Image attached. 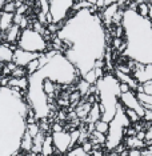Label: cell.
Segmentation results:
<instances>
[{"label": "cell", "instance_id": "15", "mask_svg": "<svg viewBox=\"0 0 152 156\" xmlns=\"http://www.w3.org/2000/svg\"><path fill=\"white\" fill-rule=\"evenodd\" d=\"M44 137H45V133L44 132H39L36 136L32 139V151L35 155L36 154H40V150H41V144H43V141H44Z\"/></svg>", "mask_w": 152, "mask_h": 156}, {"label": "cell", "instance_id": "29", "mask_svg": "<svg viewBox=\"0 0 152 156\" xmlns=\"http://www.w3.org/2000/svg\"><path fill=\"white\" fill-rule=\"evenodd\" d=\"M128 156H143V150H128Z\"/></svg>", "mask_w": 152, "mask_h": 156}, {"label": "cell", "instance_id": "4", "mask_svg": "<svg viewBox=\"0 0 152 156\" xmlns=\"http://www.w3.org/2000/svg\"><path fill=\"white\" fill-rule=\"evenodd\" d=\"M51 139H52V145H54L55 152H58L60 155H64L67 151H69L71 148H72L71 136H69L68 131L51 133Z\"/></svg>", "mask_w": 152, "mask_h": 156}, {"label": "cell", "instance_id": "27", "mask_svg": "<svg viewBox=\"0 0 152 156\" xmlns=\"http://www.w3.org/2000/svg\"><path fill=\"white\" fill-rule=\"evenodd\" d=\"M141 120H144L146 123H151L152 122V109H146V111H144V116Z\"/></svg>", "mask_w": 152, "mask_h": 156}, {"label": "cell", "instance_id": "30", "mask_svg": "<svg viewBox=\"0 0 152 156\" xmlns=\"http://www.w3.org/2000/svg\"><path fill=\"white\" fill-rule=\"evenodd\" d=\"M122 43H123V40H122V39H119V37H114V41H112V45H114V48L119 49V47H120V45H122Z\"/></svg>", "mask_w": 152, "mask_h": 156}, {"label": "cell", "instance_id": "6", "mask_svg": "<svg viewBox=\"0 0 152 156\" xmlns=\"http://www.w3.org/2000/svg\"><path fill=\"white\" fill-rule=\"evenodd\" d=\"M20 32H22V31H20L19 26L12 24V26L4 32V41L7 44H15L16 45L17 39H19V36H20Z\"/></svg>", "mask_w": 152, "mask_h": 156}, {"label": "cell", "instance_id": "20", "mask_svg": "<svg viewBox=\"0 0 152 156\" xmlns=\"http://www.w3.org/2000/svg\"><path fill=\"white\" fill-rule=\"evenodd\" d=\"M82 79L86 81V83H88L90 86H95L96 84V76H95V72H94V69H91V71H88V72H86L84 75L82 76Z\"/></svg>", "mask_w": 152, "mask_h": 156}, {"label": "cell", "instance_id": "26", "mask_svg": "<svg viewBox=\"0 0 152 156\" xmlns=\"http://www.w3.org/2000/svg\"><path fill=\"white\" fill-rule=\"evenodd\" d=\"M62 131H64V127H63V124H60L59 122H55L54 124H51V133H54V132H62Z\"/></svg>", "mask_w": 152, "mask_h": 156}, {"label": "cell", "instance_id": "18", "mask_svg": "<svg viewBox=\"0 0 152 156\" xmlns=\"http://www.w3.org/2000/svg\"><path fill=\"white\" fill-rule=\"evenodd\" d=\"M39 69H40V63H39V59H34L32 62H30L26 66L27 75H32V73H35Z\"/></svg>", "mask_w": 152, "mask_h": 156}, {"label": "cell", "instance_id": "33", "mask_svg": "<svg viewBox=\"0 0 152 156\" xmlns=\"http://www.w3.org/2000/svg\"><path fill=\"white\" fill-rule=\"evenodd\" d=\"M143 156H152L151 155V148H144L143 150Z\"/></svg>", "mask_w": 152, "mask_h": 156}, {"label": "cell", "instance_id": "3", "mask_svg": "<svg viewBox=\"0 0 152 156\" xmlns=\"http://www.w3.org/2000/svg\"><path fill=\"white\" fill-rule=\"evenodd\" d=\"M73 5V0H48V13L52 17V23L60 24L65 20Z\"/></svg>", "mask_w": 152, "mask_h": 156}, {"label": "cell", "instance_id": "8", "mask_svg": "<svg viewBox=\"0 0 152 156\" xmlns=\"http://www.w3.org/2000/svg\"><path fill=\"white\" fill-rule=\"evenodd\" d=\"M90 109H91V104H88V103H86L83 100V101L77 103V105H76V108L73 109V112H75V115H76L77 119L86 120L87 116H88V113H90Z\"/></svg>", "mask_w": 152, "mask_h": 156}, {"label": "cell", "instance_id": "7", "mask_svg": "<svg viewBox=\"0 0 152 156\" xmlns=\"http://www.w3.org/2000/svg\"><path fill=\"white\" fill-rule=\"evenodd\" d=\"M118 4H109L107 7H104L103 12H101V19H103V22L105 26H111L112 23V19H114L116 11H118Z\"/></svg>", "mask_w": 152, "mask_h": 156}, {"label": "cell", "instance_id": "19", "mask_svg": "<svg viewBox=\"0 0 152 156\" xmlns=\"http://www.w3.org/2000/svg\"><path fill=\"white\" fill-rule=\"evenodd\" d=\"M26 132L34 139V137L36 136L39 132H40V128H39V123L36 122V123H32V124H27V126H26Z\"/></svg>", "mask_w": 152, "mask_h": 156}, {"label": "cell", "instance_id": "25", "mask_svg": "<svg viewBox=\"0 0 152 156\" xmlns=\"http://www.w3.org/2000/svg\"><path fill=\"white\" fill-rule=\"evenodd\" d=\"M80 147H82V150H83L84 152H86L87 155H90L91 152L94 151V145L91 144V141H90V140H86V141H83Z\"/></svg>", "mask_w": 152, "mask_h": 156}, {"label": "cell", "instance_id": "12", "mask_svg": "<svg viewBox=\"0 0 152 156\" xmlns=\"http://www.w3.org/2000/svg\"><path fill=\"white\" fill-rule=\"evenodd\" d=\"M135 96H136V100L139 101V104L144 109H152V96L151 95L139 92V94H135Z\"/></svg>", "mask_w": 152, "mask_h": 156}, {"label": "cell", "instance_id": "16", "mask_svg": "<svg viewBox=\"0 0 152 156\" xmlns=\"http://www.w3.org/2000/svg\"><path fill=\"white\" fill-rule=\"evenodd\" d=\"M108 128H109V123L104 122V120H97L96 123L94 124V131H96L99 133H103V135H107L108 133Z\"/></svg>", "mask_w": 152, "mask_h": 156}, {"label": "cell", "instance_id": "35", "mask_svg": "<svg viewBox=\"0 0 152 156\" xmlns=\"http://www.w3.org/2000/svg\"><path fill=\"white\" fill-rule=\"evenodd\" d=\"M23 156H34V155H23Z\"/></svg>", "mask_w": 152, "mask_h": 156}, {"label": "cell", "instance_id": "11", "mask_svg": "<svg viewBox=\"0 0 152 156\" xmlns=\"http://www.w3.org/2000/svg\"><path fill=\"white\" fill-rule=\"evenodd\" d=\"M55 154L54 150V145H52V139H51V135H45L44 141L41 144V150H40V155L41 156H51Z\"/></svg>", "mask_w": 152, "mask_h": 156}, {"label": "cell", "instance_id": "21", "mask_svg": "<svg viewBox=\"0 0 152 156\" xmlns=\"http://www.w3.org/2000/svg\"><path fill=\"white\" fill-rule=\"evenodd\" d=\"M65 156H88L86 152H84L83 150H82V147H77V145H75L73 148H71L69 151H67L65 154H64Z\"/></svg>", "mask_w": 152, "mask_h": 156}, {"label": "cell", "instance_id": "31", "mask_svg": "<svg viewBox=\"0 0 152 156\" xmlns=\"http://www.w3.org/2000/svg\"><path fill=\"white\" fill-rule=\"evenodd\" d=\"M91 155L92 156H105V154L101 150H94L92 152H91Z\"/></svg>", "mask_w": 152, "mask_h": 156}, {"label": "cell", "instance_id": "9", "mask_svg": "<svg viewBox=\"0 0 152 156\" xmlns=\"http://www.w3.org/2000/svg\"><path fill=\"white\" fill-rule=\"evenodd\" d=\"M13 52L9 48V44L2 43L0 44V64H7V63L12 62Z\"/></svg>", "mask_w": 152, "mask_h": 156}, {"label": "cell", "instance_id": "1", "mask_svg": "<svg viewBox=\"0 0 152 156\" xmlns=\"http://www.w3.org/2000/svg\"><path fill=\"white\" fill-rule=\"evenodd\" d=\"M122 22L124 36H127L125 55L140 64H152L151 20L140 17L132 9H124Z\"/></svg>", "mask_w": 152, "mask_h": 156}, {"label": "cell", "instance_id": "34", "mask_svg": "<svg viewBox=\"0 0 152 156\" xmlns=\"http://www.w3.org/2000/svg\"><path fill=\"white\" fill-rule=\"evenodd\" d=\"M84 2H87L88 4H91V5H95V4H96L97 0H84Z\"/></svg>", "mask_w": 152, "mask_h": 156}, {"label": "cell", "instance_id": "22", "mask_svg": "<svg viewBox=\"0 0 152 156\" xmlns=\"http://www.w3.org/2000/svg\"><path fill=\"white\" fill-rule=\"evenodd\" d=\"M11 77H15V79H20V77H27V71L24 67H16L15 69L11 72Z\"/></svg>", "mask_w": 152, "mask_h": 156}, {"label": "cell", "instance_id": "13", "mask_svg": "<svg viewBox=\"0 0 152 156\" xmlns=\"http://www.w3.org/2000/svg\"><path fill=\"white\" fill-rule=\"evenodd\" d=\"M19 150L24 151L26 154H28V152H31V150H32V137L28 135L26 131L23 132L22 135V139H20V144H19Z\"/></svg>", "mask_w": 152, "mask_h": 156}, {"label": "cell", "instance_id": "10", "mask_svg": "<svg viewBox=\"0 0 152 156\" xmlns=\"http://www.w3.org/2000/svg\"><path fill=\"white\" fill-rule=\"evenodd\" d=\"M101 119V112L100 109H99V104L97 103H94L92 105H91V109H90V113H88L87 116V124H95L97 122V120Z\"/></svg>", "mask_w": 152, "mask_h": 156}, {"label": "cell", "instance_id": "17", "mask_svg": "<svg viewBox=\"0 0 152 156\" xmlns=\"http://www.w3.org/2000/svg\"><path fill=\"white\" fill-rule=\"evenodd\" d=\"M90 84L88 83H86V81H84L82 77H80L79 79V81H77V87H76V91L79 92L80 95H82V96H87L88 95V90H90Z\"/></svg>", "mask_w": 152, "mask_h": 156}, {"label": "cell", "instance_id": "24", "mask_svg": "<svg viewBox=\"0 0 152 156\" xmlns=\"http://www.w3.org/2000/svg\"><path fill=\"white\" fill-rule=\"evenodd\" d=\"M141 91H143V94H147L152 96V80H148L146 83L141 84Z\"/></svg>", "mask_w": 152, "mask_h": 156}, {"label": "cell", "instance_id": "5", "mask_svg": "<svg viewBox=\"0 0 152 156\" xmlns=\"http://www.w3.org/2000/svg\"><path fill=\"white\" fill-rule=\"evenodd\" d=\"M39 55L40 54H32V52H27L20 48H16L12 55V63L16 67H26L34 59H37Z\"/></svg>", "mask_w": 152, "mask_h": 156}, {"label": "cell", "instance_id": "23", "mask_svg": "<svg viewBox=\"0 0 152 156\" xmlns=\"http://www.w3.org/2000/svg\"><path fill=\"white\" fill-rule=\"evenodd\" d=\"M2 12H5V13H15L16 12V7H15V3L13 2H5L2 7Z\"/></svg>", "mask_w": 152, "mask_h": 156}, {"label": "cell", "instance_id": "14", "mask_svg": "<svg viewBox=\"0 0 152 156\" xmlns=\"http://www.w3.org/2000/svg\"><path fill=\"white\" fill-rule=\"evenodd\" d=\"M12 19H13V13H5V12L0 13V31L5 32V31L13 24Z\"/></svg>", "mask_w": 152, "mask_h": 156}, {"label": "cell", "instance_id": "32", "mask_svg": "<svg viewBox=\"0 0 152 156\" xmlns=\"http://www.w3.org/2000/svg\"><path fill=\"white\" fill-rule=\"evenodd\" d=\"M119 2H122V0H104V4H105V7H107L109 4H118Z\"/></svg>", "mask_w": 152, "mask_h": 156}, {"label": "cell", "instance_id": "28", "mask_svg": "<svg viewBox=\"0 0 152 156\" xmlns=\"http://www.w3.org/2000/svg\"><path fill=\"white\" fill-rule=\"evenodd\" d=\"M118 88H119V92H120V94H125V92H129V91H131L129 87L127 86L125 83H119Z\"/></svg>", "mask_w": 152, "mask_h": 156}, {"label": "cell", "instance_id": "36", "mask_svg": "<svg viewBox=\"0 0 152 156\" xmlns=\"http://www.w3.org/2000/svg\"><path fill=\"white\" fill-rule=\"evenodd\" d=\"M51 156H54V155H51Z\"/></svg>", "mask_w": 152, "mask_h": 156}, {"label": "cell", "instance_id": "2", "mask_svg": "<svg viewBox=\"0 0 152 156\" xmlns=\"http://www.w3.org/2000/svg\"><path fill=\"white\" fill-rule=\"evenodd\" d=\"M16 47L27 52L32 54H43L47 51V43L40 34L35 32L31 28L23 30L20 32V36L17 39Z\"/></svg>", "mask_w": 152, "mask_h": 156}]
</instances>
